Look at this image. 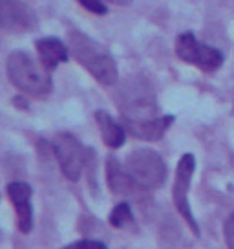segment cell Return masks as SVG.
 Returning a JSON list of instances; mask_svg holds the SVG:
<instances>
[{
    "instance_id": "8992f818",
    "label": "cell",
    "mask_w": 234,
    "mask_h": 249,
    "mask_svg": "<svg viewBox=\"0 0 234 249\" xmlns=\"http://www.w3.org/2000/svg\"><path fill=\"white\" fill-rule=\"evenodd\" d=\"M53 152L59 160L64 176L71 181H77L86 161L84 148L77 138H73L68 132H59L53 140Z\"/></svg>"
},
{
    "instance_id": "3957f363",
    "label": "cell",
    "mask_w": 234,
    "mask_h": 249,
    "mask_svg": "<svg viewBox=\"0 0 234 249\" xmlns=\"http://www.w3.org/2000/svg\"><path fill=\"white\" fill-rule=\"evenodd\" d=\"M70 50L79 64H83L101 85L112 86L117 81V66L114 59L94 39L81 31L70 33Z\"/></svg>"
},
{
    "instance_id": "5b68a950",
    "label": "cell",
    "mask_w": 234,
    "mask_h": 249,
    "mask_svg": "<svg viewBox=\"0 0 234 249\" xmlns=\"http://www.w3.org/2000/svg\"><path fill=\"white\" fill-rule=\"evenodd\" d=\"M176 53L181 61L194 64L203 71H216L223 64V55L216 48L198 42L192 33H181L176 40Z\"/></svg>"
},
{
    "instance_id": "7c38bea8",
    "label": "cell",
    "mask_w": 234,
    "mask_h": 249,
    "mask_svg": "<svg viewBox=\"0 0 234 249\" xmlns=\"http://www.w3.org/2000/svg\"><path fill=\"white\" fill-rule=\"evenodd\" d=\"M37 52H39L40 61L44 62V66L50 70H55V66L59 62L68 61V50L59 39L46 37V39L37 40Z\"/></svg>"
},
{
    "instance_id": "5bb4252c",
    "label": "cell",
    "mask_w": 234,
    "mask_h": 249,
    "mask_svg": "<svg viewBox=\"0 0 234 249\" xmlns=\"http://www.w3.org/2000/svg\"><path fill=\"white\" fill-rule=\"evenodd\" d=\"M134 216H132V209L126 202L117 203L114 211L110 213V226L116 227V229H125V227L132 226Z\"/></svg>"
},
{
    "instance_id": "ac0fdd59",
    "label": "cell",
    "mask_w": 234,
    "mask_h": 249,
    "mask_svg": "<svg viewBox=\"0 0 234 249\" xmlns=\"http://www.w3.org/2000/svg\"><path fill=\"white\" fill-rule=\"evenodd\" d=\"M108 2H116V4H121V6H126L130 0H108Z\"/></svg>"
},
{
    "instance_id": "ba28073f",
    "label": "cell",
    "mask_w": 234,
    "mask_h": 249,
    "mask_svg": "<svg viewBox=\"0 0 234 249\" xmlns=\"http://www.w3.org/2000/svg\"><path fill=\"white\" fill-rule=\"evenodd\" d=\"M8 196L13 202L18 220V229L22 233H30L33 227V211H32V187L24 181H13L8 185Z\"/></svg>"
},
{
    "instance_id": "7a4b0ae2",
    "label": "cell",
    "mask_w": 234,
    "mask_h": 249,
    "mask_svg": "<svg viewBox=\"0 0 234 249\" xmlns=\"http://www.w3.org/2000/svg\"><path fill=\"white\" fill-rule=\"evenodd\" d=\"M117 107L126 121H149L157 117L156 92L141 75L123 81L117 90Z\"/></svg>"
},
{
    "instance_id": "e0dca14e",
    "label": "cell",
    "mask_w": 234,
    "mask_h": 249,
    "mask_svg": "<svg viewBox=\"0 0 234 249\" xmlns=\"http://www.w3.org/2000/svg\"><path fill=\"white\" fill-rule=\"evenodd\" d=\"M73 246H99V248H104V244L99 240H79V242H73Z\"/></svg>"
},
{
    "instance_id": "6da1fadb",
    "label": "cell",
    "mask_w": 234,
    "mask_h": 249,
    "mask_svg": "<svg viewBox=\"0 0 234 249\" xmlns=\"http://www.w3.org/2000/svg\"><path fill=\"white\" fill-rule=\"evenodd\" d=\"M50 71L51 70L44 66V62H39L26 52H13L8 59L9 81L18 90L37 99H46L51 93L53 85Z\"/></svg>"
},
{
    "instance_id": "277c9868",
    "label": "cell",
    "mask_w": 234,
    "mask_h": 249,
    "mask_svg": "<svg viewBox=\"0 0 234 249\" xmlns=\"http://www.w3.org/2000/svg\"><path fill=\"white\" fill-rule=\"evenodd\" d=\"M125 169L141 189H157L165 183L167 165L163 158L150 148H139L128 154Z\"/></svg>"
},
{
    "instance_id": "4fadbf2b",
    "label": "cell",
    "mask_w": 234,
    "mask_h": 249,
    "mask_svg": "<svg viewBox=\"0 0 234 249\" xmlns=\"http://www.w3.org/2000/svg\"><path fill=\"white\" fill-rule=\"evenodd\" d=\"M95 119H97V124L101 128V138L106 143V147L119 148L125 143V138H126L125 128L121 124H117L108 112H104V110L95 112Z\"/></svg>"
},
{
    "instance_id": "52a82bcc",
    "label": "cell",
    "mask_w": 234,
    "mask_h": 249,
    "mask_svg": "<svg viewBox=\"0 0 234 249\" xmlns=\"http://www.w3.org/2000/svg\"><path fill=\"white\" fill-rule=\"evenodd\" d=\"M196 161L192 154H185L178 163L176 169V179H174V189H172V200L176 209L180 211V214L185 218V222L188 224V227L192 229V233L196 236H200V227L196 224L194 216L190 213V205H188L187 195H188V187H190V178H192V172H194Z\"/></svg>"
},
{
    "instance_id": "9a60e30c",
    "label": "cell",
    "mask_w": 234,
    "mask_h": 249,
    "mask_svg": "<svg viewBox=\"0 0 234 249\" xmlns=\"http://www.w3.org/2000/svg\"><path fill=\"white\" fill-rule=\"evenodd\" d=\"M79 4L88 9V11L95 13V15H106L108 13V8L104 6L102 0H79Z\"/></svg>"
},
{
    "instance_id": "8fae6325",
    "label": "cell",
    "mask_w": 234,
    "mask_h": 249,
    "mask_svg": "<svg viewBox=\"0 0 234 249\" xmlns=\"http://www.w3.org/2000/svg\"><path fill=\"white\" fill-rule=\"evenodd\" d=\"M106 179H108V187L112 189L114 195H123V196H132L135 189H141L132 176L123 169L121 165L116 161V158H108L106 161Z\"/></svg>"
},
{
    "instance_id": "9c48e42d",
    "label": "cell",
    "mask_w": 234,
    "mask_h": 249,
    "mask_svg": "<svg viewBox=\"0 0 234 249\" xmlns=\"http://www.w3.org/2000/svg\"><path fill=\"white\" fill-rule=\"evenodd\" d=\"M2 6V15H0V24L8 31H26L35 26V17L32 9L24 6L22 2L17 0H0Z\"/></svg>"
},
{
    "instance_id": "2e32d148",
    "label": "cell",
    "mask_w": 234,
    "mask_h": 249,
    "mask_svg": "<svg viewBox=\"0 0 234 249\" xmlns=\"http://www.w3.org/2000/svg\"><path fill=\"white\" fill-rule=\"evenodd\" d=\"M225 240H227V246L234 249V213L229 216V220H227L225 224Z\"/></svg>"
},
{
    "instance_id": "30bf717a",
    "label": "cell",
    "mask_w": 234,
    "mask_h": 249,
    "mask_svg": "<svg viewBox=\"0 0 234 249\" xmlns=\"http://www.w3.org/2000/svg\"><path fill=\"white\" fill-rule=\"evenodd\" d=\"M174 121L172 116H163V117H154L149 121H126V130L132 132V136H135L137 140L143 141H157L163 138L165 130L168 128Z\"/></svg>"
}]
</instances>
